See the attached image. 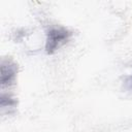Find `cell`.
<instances>
[{
    "label": "cell",
    "instance_id": "obj_1",
    "mask_svg": "<svg viewBox=\"0 0 132 132\" xmlns=\"http://www.w3.org/2000/svg\"><path fill=\"white\" fill-rule=\"evenodd\" d=\"M71 36V32L66 28L58 27L52 28L47 31L46 42H45V52L47 54H54L61 45L66 43Z\"/></svg>",
    "mask_w": 132,
    "mask_h": 132
},
{
    "label": "cell",
    "instance_id": "obj_2",
    "mask_svg": "<svg viewBox=\"0 0 132 132\" xmlns=\"http://www.w3.org/2000/svg\"><path fill=\"white\" fill-rule=\"evenodd\" d=\"M16 74V65L12 62H2L1 66V85L2 87L10 85L14 81Z\"/></svg>",
    "mask_w": 132,
    "mask_h": 132
}]
</instances>
